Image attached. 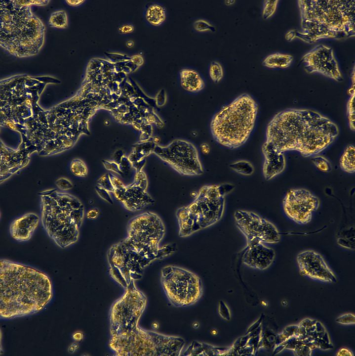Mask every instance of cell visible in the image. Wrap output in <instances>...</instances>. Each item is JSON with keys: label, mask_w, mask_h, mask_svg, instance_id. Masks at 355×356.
Here are the masks:
<instances>
[{"label": "cell", "mask_w": 355, "mask_h": 356, "mask_svg": "<svg viewBox=\"0 0 355 356\" xmlns=\"http://www.w3.org/2000/svg\"><path fill=\"white\" fill-rule=\"evenodd\" d=\"M41 221L48 235L64 249L78 240L84 207L76 197L49 190L40 193Z\"/></svg>", "instance_id": "cell-4"}, {"label": "cell", "mask_w": 355, "mask_h": 356, "mask_svg": "<svg viewBox=\"0 0 355 356\" xmlns=\"http://www.w3.org/2000/svg\"><path fill=\"white\" fill-rule=\"evenodd\" d=\"M278 0H264L263 4L262 16L264 19L271 18L275 13Z\"/></svg>", "instance_id": "cell-29"}, {"label": "cell", "mask_w": 355, "mask_h": 356, "mask_svg": "<svg viewBox=\"0 0 355 356\" xmlns=\"http://www.w3.org/2000/svg\"><path fill=\"white\" fill-rule=\"evenodd\" d=\"M347 115L349 127L352 131L355 129V92L351 93L347 103Z\"/></svg>", "instance_id": "cell-28"}, {"label": "cell", "mask_w": 355, "mask_h": 356, "mask_svg": "<svg viewBox=\"0 0 355 356\" xmlns=\"http://www.w3.org/2000/svg\"><path fill=\"white\" fill-rule=\"evenodd\" d=\"M126 45H127V47H132V46H133V45H134V43H133V42L132 41L129 40V41H128L126 42Z\"/></svg>", "instance_id": "cell-42"}, {"label": "cell", "mask_w": 355, "mask_h": 356, "mask_svg": "<svg viewBox=\"0 0 355 356\" xmlns=\"http://www.w3.org/2000/svg\"><path fill=\"white\" fill-rule=\"evenodd\" d=\"M209 74L211 79L214 83L220 82L224 76L223 69L221 64L216 61H212L209 66Z\"/></svg>", "instance_id": "cell-24"}, {"label": "cell", "mask_w": 355, "mask_h": 356, "mask_svg": "<svg viewBox=\"0 0 355 356\" xmlns=\"http://www.w3.org/2000/svg\"><path fill=\"white\" fill-rule=\"evenodd\" d=\"M184 339L142 329L139 326L118 338H111L109 346L118 356H179Z\"/></svg>", "instance_id": "cell-6"}, {"label": "cell", "mask_w": 355, "mask_h": 356, "mask_svg": "<svg viewBox=\"0 0 355 356\" xmlns=\"http://www.w3.org/2000/svg\"><path fill=\"white\" fill-rule=\"evenodd\" d=\"M114 189H120L124 188L122 182L116 177L113 175H109Z\"/></svg>", "instance_id": "cell-37"}, {"label": "cell", "mask_w": 355, "mask_h": 356, "mask_svg": "<svg viewBox=\"0 0 355 356\" xmlns=\"http://www.w3.org/2000/svg\"><path fill=\"white\" fill-rule=\"evenodd\" d=\"M234 187L233 184L224 183L204 185L200 188L195 200L187 207V216L184 219L188 218L192 221L194 233L212 226L222 219L225 209V196Z\"/></svg>", "instance_id": "cell-7"}, {"label": "cell", "mask_w": 355, "mask_h": 356, "mask_svg": "<svg viewBox=\"0 0 355 356\" xmlns=\"http://www.w3.org/2000/svg\"><path fill=\"white\" fill-rule=\"evenodd\" d=\"M337 356H353L352 352L348 349L345 348H342L339 350Z\"/></svg>", "instance_id": "cell-41"}, {"label": "cell", "mask_w": 355, "mask_h": 356, "mask_svg": "<svg viewBox=\"0 0 355 356\" xmlns=\"http://www.w3.org/2000/svg\"><path fill=\"white\" fill-rule=\"evenodd\" d=\"M55 184L59 189L62 190H68L73 187L72 182L65 178H61L57 179Z\"/></svg>", "instance_id": "cell-33"}, {"label": "cell", "mask_w": 355, "mask_h": 356, "mask_svg": "<svg viewBox=\"0 0 355 356\" xmlns=\"http://www.w3.org/2000/svg\"><path fill=\"white\" fill-rule=\"evenodd\" d=\"M153 151L161 160L181 175L195 176L203 173L198 150L189 141L175 139L165 146H155Z\"/></svg>", "instance_id": "cell-11"}, {"label": "cell", "mask_w": 355, "mask_h": 356, "mask_svg": "<svg viewBox=\"0 0 355 356\" xmlns=\"http://www.w3.org/2000/svg\"><path fill=\"white\" fill-rule=\"evenodd\" d=\"M72 173L78 177H85L87 175V168L85 163L79 159H74L70 166Z\"/></svg>", "instance_id": "cell-25"}, {"label": "cell", "mask_w": 355, "mask_h": 356, "mask_svg": "<svg viewBox=\"0 0 355 356\" xmlns=\"http://www.w3.org/2000/svg\"><path fill=\"white\" fill-rule=\"evenodd\" d=\"M95 189L98 195L102 199H103L109 204H113V200L109 193V191L97 185L95 187Z\"/></svg>", "instance_id": "cell-35"}, {"label": "cell", "mask_w": 355, "mask_h": 356, "mask_svg": "<svg viewBox=\"0 0 355 356\" xmlns=\"http://www.w3.org/2000/svg\"><path fill=\"white\" fill-rule=\"evenodd\" d=\"M39 218L32 213L26 214L12 222L9 227L11 236L18 241L29 240L38 227Z\"/></svg>", "instance_id": "cell-17"}, {"label": "cell", "mask_w": 355, "mask_h": 356, "mask_svg": "<svg viewBox=\"0 0 355 356\" xmlns=\"http://www.w3.org/2000/svg\"><path fill=\"white\" fill-rule=\"evenodd\" d=\"M134 29V26L132 24H124L119 27L118 30L122 34H128L133 32Z\"/></svg>", "instance_id": "cell-39"}, {"label": "cell", "mask_w": 355, "mask_h": 356, "mask_svg": "<svg viewBox=\"0 0 355 356\" xmlns=\"http://www.w3.org/2000/svg\"><path fill=\"white\" fill-rule=\"evenodd\" d=\"M282 203L284 212L289 219L298 224H305L311 221L320 201L307 189L295 188L287 192Z\"/></svg>", "instance_id": "cell-13"}, {"label": "cell", "mask_w": 355, "mask_h": 356, "mask_svg": "<svg viewBox=\"0 0 355 356\" xmlns=\"http://www.w3.org/2000/svg\"><path fill=\"white\" fill-rule=\"evenodd\" d=\"M262 152L264 157L263 173L266 180H270L283 172L286 166L284 153L277 152L263 144Z\"/></svg>", "instance_id": "cell-18"}, {"label": "cell", "mask_w": 355, "mask_h": 356, "mask_svg": "<svg viewBox=\"0 0 355 356\" xmlns=\"http://www.w3.org/2000/svg\"><path fill=\"white\" fill-rule=\"evenodd\" d=\"M0 316L11 319L35 314L51 301L52 285L47 275L33 267L1 259Z\"/></svg>", "instance_id": "cell-2"}, {"label": "cell", "mask_w": 355, "mask_h": 356, "mask_svg": "<svg viewBox=\"0 0 355 356\" xmlns=\"http://www.w3.org/2000/svg\"><path fill=\"white\" fill-rule=\"evenodd\" d=\"M336 123L308 109H288L276 113L266 128L263 144L281 153L295 151L304 157L318 155L337 138Z\"/></svg>", "instance_id": "cell-1"}, {"label": "cell", "mask_w": 355, "mask_h": 356, "mask_svg": "<svg viewBox=\"0 0 355 356\" xmlns=\"http://www.w3.org/2000/svg\"><path fill=\"white\" fill-rule=\"evenodd\" d=\"M313 163L320 171L329 173L332 170V166L329 160L323 156L318 155L313 156Z\"/></svg>", "instance_id": "cell-27"}, {"label": "cell", "mask_w": 355, "mask_h": 356, "mask_svg": "<svg viewBox=\"0 0 355 356\" xmlns=\"http://www.w3.org/2000/svg\"><path fill=\"white\" fill-rule=\"evenodd\" d=\"M341 169L348 173L355 171V147L354 144H349L345 148L340 159Z\"/></svg>", "instance_id": "cell-21"}, {"label": "cell", "mask_w": 355, "mask_h": 356, "mask_svg": "<svg viewBox=\"0 0 355 356\" xmlns=\"http://www.w3.org/2000/svg\"><path fill=\"white\" fill-rule=\"evenodd\" d=\"M229 167L235 172L244 176L251 175L254 171L253 165L249 161L244 160L232 163L230 164Z\"/></svg>", "instance_id": "cell-23"}, {"label": "cell", "mask_w": 355, "mask_h": 356, "mask_svg": "<svg viewBox=\"0 0 355 356\" xmlns=\"http://www.w3.org/2000/svg\"><path fill=\"white\" fill-rule=\"evenodd\" d=\"M102 162L105 168L106 169L113 171L120 176L123 174L120 170L119 165L117 163L114 162H109L106 160H103Z\"/></svg>", "instance_id": "cell-36"}, {"label": "cell", "mask_w": 355, "mask_h": 356, "mask_svg": "<svg viewBox=\"0 0 355 356\" xmlns=\"http://www.w3.org/2000/svg\"><path fill=\"white\" fill-rule=\"evenodd\" d=\"M146 17L147 21L152 25L158 26L165 19V10L159 4H152L147 10Z\"/></svg>", "instance_id": "cell-22"}, {"label": "cell", "mask_w": 355, "mask_h": 356, "mask_svg": "<svg viewBox=\"0 0 355 356\" xmlns=\"http://www.w3.org/2000/svg\"><path fill=\"white\" fill-rule=\"evenodd\" d=\"M275 252L272 248L259 242L247 245L242 256V262L246 266L260 270L268 268L273 263Z\"/></svg>", "instance_id": "cell-16"}, {"label": "cell", "mask_w": 355, "mask_h": 356, "mask_svg": "<svg viewBox=\"0 0 355 356\" xmlns=\"http://www.w3.org/2000/svg\"><path fill=\"white\" fill-rule=\"evenodd\" d=\"M258 106L252 96L243 93L223 107L212 117L210 132L220 145L235 149L248 140L255 126Z\"/></svg>", "instance_id": "cell-5"}, {"label": "cell", "mask_w": 355, "mask_h": 356, "mask_svg": "<svg viewBox=\"0 0 355 356\" xmlns=\"http://www.w3.org/2000/svg\"><path fill=\"white\" fill-rule=\"evenodd\" d=\"M124 207L131 211H140L149 204L144 201L134 198H129L122 202Z\"/></svg>", "instance_id": "cell-26"}, {"label": "cell", "mask_w": 355, "mask_h": 356, "mask_svg": "<svg viewBox=\"0 0 355 356\" xmlns=\"http://www.w3.org/2000/svg\"><path fill=\"white\" fill-rule=\"evenodd\" d=\"M99 213V212L97 209L94 208L90 209L87 213V218L89 220L96 219L98 217Z\"/></svg>", "instance_id": "cell-40"}, {"label": "cell", "mask_w": 355, "mask_h": 356, "mask_svg": "<svg viewBox=\"0 0 355 356\" xmlns=\"http://www.w3.org/2000/svg\"><path fill=\"white\" fill-rule=\"evenodd\" d=\"M301 62L308 73H318L337 82L343 80L333 49L329 46H316L303 56Z\"/></svg>", "instance_id": "cell-14"}, {"label": "cell", "mask_w": 355, "mask_h": 356, "mask_svg": "<svg viewBox=\"0 0 355 356\" xmlns=\"http://www.w3.org/2000/svg\"><path fill=\"white\" fill-rule=\"evenodd\" d=\"M162 287L169 302L175 307H187L196 303L202 294L199 277L187 269L173 266L161 270Z\"/></svg>", "instance_id": "cell-8"}, {"label": "cell", "mask_w": 355, "mask_h": 356, "mask_svg": "<svg viewBox=\"0 0 355 356\" xmlns=\"http://www.w3.org/2000/svg\"><path fill=\"white\" fill-rule=\"evenodd\" d=\"M128 238L135 250L142 256L158 255V244L165 229L160 218L151 212L134 217L128 226Z\"/></svg>", "instance_id": "cell-10"}, {"label": "cell", "mask_w": 355, "mask_h": 356, "mask_svg": "<svg viewBox=\"0 0 355 356\" xmlns=\"http://www.w3.org/2000/svg\"><path fill=\"white\" fill-rule=\"evenodd\" d=\"M133 184L139 186L146 190L148 185V182L145 173L142 171L137 172L135 176V181Z\"/></svg>", "instance_id": "cell-32"}, {"label": "cell", "mask_w": 355, "mask_h": 356, "mask_svg": "<svg viewBox=\"0 0 355 356\" xmlns=\"http://www.w3.org/2000/svg\"><path fill=\"white\" fill-rule=\"evenodd\" d=\"M131 163L129 159H127L125 157H122L121 159L120 163L118 164L120 170L123 173L126 172L128 171L131 167Z\"/></svg>", "instance_id": "cell-38"}, {"label": "cell", "mask_w": 355, "mask_h": 356, "mask_svg": "<svg viewBox=\"0 0 355 356\" xmlns=\"http://www.w3.org/2000/svg\"><path fill=\"white\" fill-rule=\"evenodd\" d=\"M97 186L109 192H113L114 188L111 181L109 175L105 174L102 176L97 182Z\"/></svg>", "instance_id": "cell-31"}, {"label": "cell", "mask_w": 355, "mask_h": 356, "mask_svg": "<svg viewBox=\"0 0 355 356\" xmlns=\"http://www.w3.org/2000/svg\"><path fill=\"white\" fill-rule=\"evenodd\" d=\"M234 217L237 227L246 239L247 245L259 242L276 243L280 241V234L276 226L256 213L237 210Z\"/></svg>", "instance_id": "cell-12"}, {"label": "cell", "mask_w": 355, "mask_h": 356, "mask_svg": "<svg viewBox=\"0 0 355 356\" xmlns=\"http://www.w3.org/2000/svg\"><path fill=\"white\" fill-rule=\"evenodd\" d=\"M293 56L290 54L274 53L266 56L262 62L263 66L271 69H284L290 66Z\"/></svg>", "instance_id": "cell-20"}, {"label": "cell", "mask_w": 355, "mask_h": 356, "mask_svg": "<svg viewBox=\"0 0 355 356\" xmlns=\"http://www.w3.org/2000/svg\"><path fill=\"white\" fill-rule=\"evenodd\" d=\"M180 78L182 88L187 91L196 93L204 88V82L196 70L183 69L180 71Z\"/></svg>", "instance_id": "cell-19"}, {"label": "cell", "mask_w": 355, "mask_h": 356, "mask_svg": "<svg viewBox=\"0 0 355 356\" xmlns=\"http://www.w3.org/2000/svg\"><path fill=\"white\" fill-rule=\"evenodd\" d=\"M336 321L344 324H355V316L354 314L352 313L345 314L338 317L336 319Z\"/></svg>", "instance_id": "cell-34"}, {"label": "cell", "mask_w": 355, "mask_h": 356, "mask_svg": "<svg viewBox=\"0 0 355 356\" xmlns=\"http://www.w3.org/2000/svg\"><path fill=\"white\" fill-rule=\"evenodd\" d=\"M195 30L199 32H214L215 27L205 19H198L193 24Z\"/></svg>", "instance_id": "cell-30"}, {"label": "cell", "mask_w": 355, "mask_h": 356, "mask_svg": "<svg viewBox=\"0 0 355 356\" xmlns=\"http://www.w3.org/2000/svg\"><path fill=\"white\" fill-rule=\"evenodd\" d=\"M300 30H291L286 39L313 43L326 39H342L355 34V0H298Z\"/></svg>", "instance_id": "cell-3"}, {"label": "cell", "mask_w": 355, "mask_h": 356, "mask_svg": "<svg viewBox=\"0 0 355 356\" xmlns=\"http://www.w3.org/2000/svg\"><path fill=\"white\" fill-rule=\"evenodd\" d=\"M147 298L132 280L126 287L124 294L112 305L110 313L112 338L122 336L138 326L145 309Z\"/></svg>", "instance_id": "cell-9"}, {"label": "cell", "mask_w": 355, "mask_h": 356, "mask_svg": "<svg viewBox=\"0 0 355 356\" xmlns=\"http://www.w3.org/2000/svg\"><path fill=\"white\" fill-rule=\"evenodd\" d=\"M297 262L302 276L329 282L337 281L335 274L322 257L314 251L306 250L300 253L297 256Z\"/></svg>", "instance_id": "cell-15"}]
</instances>
